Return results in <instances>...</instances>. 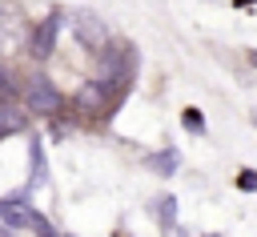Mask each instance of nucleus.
I'll use <instances>...</instances> for the list:
<instances>
[{
    "label": "nucleus",
    "mask_w": 257,
    "mask_h": 237,
    "mask_svg": "<svg viewBox=\"0 0 257 237\" xmlns=\"http://www.w3.org/2000/svg\"><path fill=\"white\" fill-rule=\"evenodd\" d=\"M0 129L4 133H16V129H24V116L12 112V108H0Z\"/></svg>",
    "instance_id": "obj_9"
},
{
    "label": "nucleus",
    "mask_w": 257,
    "mask_h": 237,
    "mask_svg": "<svg viewBox=\"0 0 257 237\" xmlns=\"http://www.w3.org/2000/svg\"><path fill=\"white\" fill-rule=\"evenodd\" d=\"M24 104H28L32 112H56V108H60V92H56V84H52L48 76H32V80L24 84Z\"/></svg>",
    "instance_id": "obj_3"
},
{
    "label": "nucleus",
    "mask_w": 257,
    "mask_h": 237,
    "mask_svg": "<svg viewBox=\"0 0 257 237\" xmlns=\"http://www.w3.org/2000/svg\"><path fill=\"white\" fill-rule=\"evenodd\" d=\"M104 104H108V84H104V80H88V84L76 92V108H80L84 116L100 112Z\"/></svg>",
    "instance_id": "obj_5"
},
{
    "label": "nucleus",
    "mask_w": 257,
    "mask_h": 237,
    "mask_svg": "<svg viewBox=\"0 0 257 237\" xmlns=\"http://www.w3.org/2000/svg\"><path fill=\"white\" fill-rule=\"evenodd\" d=\"M157 221H161L165 229L177 225V201H173V197H161V201H157Z\"/></svg>",
    "instance_id": "obj_7"
},
{
    "label": "nucleus",
    "mask_w": 257,
    "mask_h": 237,
    "mask_svg": "<svg viewBox=\"0 0 257 237\" xmlns=\"http://www.w3.org/2000/svg\"><path fill=\"white\" fill-rule=\"evenodd\" d=\"M253 64H257V52H253Z\"/></svg>",
    "instance_id": "obj_14"
},
{
    "label": "nucleus",
    "mask_w": 257,
    "mask_h": 237,
    "mask_svg": "<svg viewBox=\"0 0 257 237\" xmlns=\"http://www.w3.org/2000/svg\"><path fill=\"white\" fill-rule=\"evenodd\" d=\"M237 185H241L245 193H253V189H257V173H253V169H245V173L237 177Z\"/></svg>",
    "instance_id": "obj_12"
},
{
    "label": "nucleus",
    "mask_w": 257,
    "mask_h": 237,
    "mask_svg": "<svg viewBox=\"0 0 257 237\" xmlns=\"http://www.w3.org/2000/svg\"><path fill=\"white\" fill-rule=\"evenodd\" d=\"M12 96V80H8V72L0 68V100H8Z\"/></svg>",
    "instance_id": "obj_13"
},
{
    "label": "nucleus",
    "mask_w": 257,
    "mask_h": 237,
    "mask_svg": "<svg viewBox=\"0 0 257 237\" xmlns=\"http://www.w3.org/2000/svg\"><path fill=\"white\" fill-rule=\"evenodd\" d=\"M68 28H72V36H76L84 48H92V52H100V48L108 44V28L96 20V12H84V8L68 12Z\"/></svg>",
    "instance_id": "obj_2"
},
{
    "label": "nucleus",
    "mask_w": 257,
    "mask_h": 237,
    "mask_svg": "<svg viewBox=\"0 0 257 237\" xmlns=\"http://www.w3.org/2000/svg\"><path fill=\"white\" fill-rule=\"evenodd\" d=\"M56 32H60V12L44 16V20L28 32V52H32L36 60H44V56L52 52V44H56Z\"/></svg>",
    "instance_id": "obj_4"
},
{
    "label": "nucleus",
    "mask_w": 257,
    "mask_h": 237,
    "mask_svg": "<svg viewBox=\"0 0 257 237\" xmlns=\"http://www.w3.org/2000/svg\"><path fill=\"white\" fill-rule=\"evenodd\" d=\"M28 40V20L20 12V4L0 0V52H20Z\"/></svg>",
    "instance_id": "obj_1"
},
{
    "label": "nucleus",
    "mask_w": 257,
    "mask_h": 237,
    "mask_svg": "<svg viewBox=\"0 0 257 237\" xmlns=\"http://www.w3.org/2000/svg\"><path fill=\"white\" fill-rule=\"evenodd\" d=\"M149 165H153V169H161V173H173V169H177V153L169 149V153H161V157H153Z\"/></svg>",
    "instance_id": "obj_11"
},
{
    "label": "nucleus",
    "mask_w": 257,
    "mask_h": 237,
    "mask_svg": "<svg viewBox=\"0 0 257 237\" xmlns=\"http://www.w3.org/2000/svg\"><path fill=\"white\" fill-rule=\"evenodd\" d=\"M24 225H28V229H32L36 237H56V233H52V225H48V221H44V217H40L36 209H28V221H24Z\"/></svg>",
    "instance_id": "obj_8"
},
{
    "label": "nucleus",
    "mask_w": 257,
    "mask_h": 237,
    "mask_svg": "<svg viewBox=\"0 0 257 237\" xmlns=\"http://www.w3.org/2000/svg\"><path fill=\"white\" fill-rule=\"evenodd\" d=\"M181 125H185L189 133H205V121H201L197 108H185V112H181Z\"/></svg>",
    "instance_id": "obj_10"
},
{
    "label": "nucleus",
    "mask_w": 257,
    "mask_h": 237,
    "mask_svg": "<svg viewBox=\"0 0 257 237\" xmlns=\"http://www.w3.org/2000/svg\"><path fill=\"white\" fill-rule=\"evenodd\" d=\"M0 221L4 225H24L28 221V209L16 205V201H0Z\"/></svg>",
    "instance_id": "obj_6"
}]
</instances>
